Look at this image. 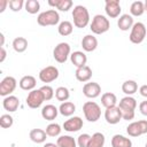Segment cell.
I'll list each match as a JSON object with an SVG mask.
<instances>
[{
    "instance_id": "4",
    "label": "cell",
    "mask_w": 147,
    "mask_h": 147,
    "mask_svg": "<svg viewBox=\"0 0 147 147\" xmlns=\"http://www.w3.org/2000/svg\"><path fill=\"white\" fill-rule=\"evenodd\" d=\"M83 113L88 122H96L101 117V108L94 101H86L83 105Z\"/></svg>"
},
{
    "instance_id": "18",
    "label": "cell",
    "mask_w": 147,
    "mask_h": 147,
    "mask_svg": "<svg viewBox=\"0 0 147 147\" xmlns=\"http://www.w3.org/2000/svg\"><path fill=\"white\" fill-rule=\"evenodd\" d=\"M134 22H133V17L129 14H123L119 16L118 21H117V26L119 30L122 31H129L130 29H132Z\"/></svg>"
},
{
    "instance_id": "24",
    "label": "cell",
    "mask_w": 147,
    "mask_h": 147,
    "mask_svg": "<svg viewBox=\"0 0 147 147\" xmlns=\"http://www.w3.org/2000/svg\"><path fill=\"white\" fill-rule=\"evenodd\" d=\"M76 111V106L74 102L71 101H65V102H62L59 107V113L62 115V116H65V117H70L74 115V113Z\"/></svg>"
},
{
    "instance_id": "45",
    "label": "cell",
    "mask_w": 147,
    "mask_h": 147,
    "mask_svg": "<svg viewBox=\"0 0 147 147\" xmlns=\"http://www.w3.org/2000/svg\"><path fill=\"white\" fill-rule=\"evenodd\" d=\"M6 56H7V52H6L5 47H1V48H0V62H1V63L5 61Z\"/></svg>"
},
{
    "instance_id": "5",
    "label": "cell",
    "mask_w": 147,
    "mask_h": 147,
    "mask_svg": "<svg viewBox=\"0 0 147 147\" xmlns=\"http://www.w3.org/2000/svg\"><path fill=\"white\" fill-rule=\"evenodd\" d=\"M146 33H147V30H146L145 24L141 22H137L133 24V26L131 29L129 39L132 44H141L145 40Z\"/></svg>"
},
{
    "instance_id": "39",
    "label": "cell",
    "mask_w": 147,
    "mask_h": 147,
    "mask_svg": "<svg viewBox=\"0 0 147 147\" xmlns=\"http://www.w3.org/2000/svg\"><path fill=\"white\" fill-rule=\"evenodd\" d=\"M90 139H91V136L88 133L79 134V137L77 138V146L78 147H87L88 142H90Z\"/></svg>"
},
{
    "instance_id": "17",
    "label": "cell",
    "mask_w": 147,
    "mask_h": 147,
    "mask_svg": "<svg viewBox=\"0 0 147 147\" xmlns=\"http://www.w3.org/2000/svg\"><path fill=\"white\" fill-rule=\"evenodd\" d=\"M82 47L85 52H93L98 47V39L93 34H86L82 39Z\"/></svg>"
},
{
    "instance_id": "44",
    "label": "cell",
    "mask_w": 147,
    "mask_h": 147,
    "mask_svg": "<svg viewBox=\"0 0 147 147\" xmlns=\"http://www.w3.org/2000/svg\"><path fill=\"white\" fill-rule=\"evenodd\" d=\"M9 5V1L7 0H0V13H3L6 7Z\"/></svg>"
},
{
    "instance_id": "42",
    "label": "cell",
    "mask_w": 147,
    "mask_h": 147,
    "mask_svg": "<svg viewBox=\"0 0 147 147\" xmlns=\"http://www.w3.org/2000/svg\"><path fill=\"white\" fill-rule=\"evenodd\" d=\"M139 110L144 116H147V101H142L139 105Z\"/></svg>"
},
{
    "instance_id": "35",
    "label": "cell",
    "mask_w": 147,
    "mask_h": 147,
    "mask_svg": "<svg viewBox=\"0 0 147 147\" xmlns=\"http://www.w3.org/2000/svg\"><path fill=\"white\" fill-rule=\"evenodd\" d=\"M24 8L29 14H37L40 9V3L38 0H26Z\"/></svg>"
},
{
    "instance_id": "8",
    "label": "cell",
    "mask_w": 147,
    "mask_h": 147,
    "mask_svg": "<svg viewBox=\"0 0 147 147\" xmlns=\"http://www.w3.org/2000/svg\"><path fill=\"white\" fill-rule=\"evenodd\" d=\"M44 101H45V98H44L42 92L40 91V88L30 91L29 94H28V96H26V105L31 109L39 108L42 105Z\"/></svg>"
},
{
    "instance_id": "15",
    "label": "cell",
    "mask_w": 147,
    "mask_h": 147,
    "mask_svg": "<svg viewBox=\"0 0 147 147\" xmlns=\"http://www.w3.org/2000/svg\"><path fill=\"white\" fill-rule=\"evenodd\" d=\"M2 107L9 113H14L20 107V99L15 95H8L2 100Z\"/></svg>"
},
{
    "instance_id": "19",
    "label": "cell",
    "mask_w": 147,
    "mask_h": 147,
    "mask_svg": "<svg viewBox=\"0 0 147 147\" xmlns=\"http://www.w3.org/2000/svg\"><path fill=\"white\" fill-rule=\"evenodd\" d=\"M70 61H71V63H72L76 68H80V67L86 65L87 56H86V54H85L84 52L76 51V52L71 53V55H70Z\"/></svg>"
},
{
    "instance_id": "7",
    "label": "cell",
    "mask_w": 147,
    "mask_h": 147,
    "mask_svg": "<svg viewBox=\"0 0 147 147\" xmlns=\"http://www.w3.org/2000/svg\"><path fill=\"white\" fill-rule=\"evenodd\" d=\"M126 132L130 137H139L141 134L147 133V121L141 119L130 123L126 127Z\"/></svg>"
},
{
    "instance_id": "11",
    "label": "cell",
    "mask_w": 147,
    "mask_h": 147,
    "mask_svg": "<svg viewBox=\"0 0 147 147\" xmlns=\"http://www.w3.org/2000/svg\"><path fill=\"white\" fill-rule=\"evenodd\" d=\"M105 119L108 124H117L119 123V121L122 119V111L119 109L118 106L115 107H110V108H106L105 111Z\"/></svg>"
},
{
    "instance_id": "49",
    "label": "cell",
    "mask_w": 147,
    "mask_h": 147,
    "mask_svg": "<svg viewBox=\"0 0 147 147\" xmlns=\"http://www.w3.org/2000/svg\"><path fill=\"white\" fill-rule=\"evenodd\" d=\"M145 147H147V141H146V145H145Z\"/></svg>"
},
{
    "instance_id": "6",
    "label": "cell",
    "mask_w": 147,
    "mask_h": 147,
    "mask_svg": "<svg viewBox=\"0 0 147 147\" xmlns=\"http://www.w3.org/2000/svg\"><path fill=\"white\" fill-rule=\"evenodd\" d=\"M71 47L68 42H60L53 49V57L59 63H64L68 57L71 55Z\"/></svg>"
},
{
    "instance_id": "1",
    "label": "cell",
    "mask_w": 147,
    "mask_h": 147,
    "mask_svg": "<svg viewBox=\"0 0 147 147\" xmlns=\"http://www.w3.org/2000/svg\"><path fill=\"white\" fill-rule=\"evenodd\" d=\"M72 18H74V25L76 28L83 29L90 23V13L85 6L77 5L72 9Z\"/></svg>"
},
{
    "instance_id": "33",
    "label": "cell",
    "mask_w": 147,
    "mask_h": 147,
    "mask_svg": "<svg viewBox=\"0 0 147 147\" xmlns=\"http://www.w3.org/2000/svg\"><path fill=\"white\" fill-rule=\"evenodd\" d=\"M72 30H74V25L71 22L69 21H62L60 24H59V28H57V32L59 34L63 36V37H67L69 34L72 33Z\"/></svg>"
},
{
    "instance_id": "36",
    "label": "cell",
    "mask_w": 147,
    "mask_h": 147,
    "mask_svg": "<svg viewBox=\"0 0 147 147\" xmlns=\"http://www.w3.org/2000/svg\"><path fill=\"white\" fill-rule=\"evenodd\" d=\"M45 131H46V133H47L48 137H57V136H60L62 129H61L60 124H57V123H51V124H48L46 126V130Z\"/></svg>"
},
{
    "instance_id": "26",
    "label": "cell",
    "mask_w": 147,
    "mask_h": 147,
    "mask_svg": "<svg viewBox=\"0 0 147 147\" xmlns=\"http://www.w3.org/2000/svg\"><path fill=\"white\" fill-rule=\"evenodd\" d=\"M117 103V98L114 93L111 92H106L101 95V105L105 108H110V107H115Z\"/></svg>"
},
{
    "instance_id": "3",
    "label": "cell",
    "mask_w": 147,
    "mask_h": 147,
    "mask_svg": "<svg viewBox=\"0 0 147 147\" xmlns=\"http://www.w3.org/2000/svg\"><path fill=\"white\" fill-rule=\"evenodd\" d=\"M60 22V15L55 9H48L40 13L37 17V23L41 26L56 25Z\"/></svg>"
},
{
    "instance_id": "41",
    "label": "cell",
    "mask_w": 147,
    "mask_h": 147,
    "mask_svg": "<svg viewBox=\"0 0 147 147\" xmlns=\"http://www.w3.org/2000/svg\"><path fill=\"white\" fill-rule=\"evenodd\" d=\"M121 111H122V119H125V121H131L136 116L134 110H131V109H121Z\"/></svg>"
},
{
    "instance_id": "20",
    "label": "cell",
    "mask_w": 147,
    "mask_h": 147,
    "mask_svg": "<svg viewBox=\"0 0 147 147\" xmlns=\"http://www.w3.org/2000/svg\"><path fill=\"white\" fill-rule=\"evenodd\" d=\"M59 114V109L54 105H46L41 108V117L46 121H54Z\"/></svg>"
},
{
    "instance_id": "16",
    "label": "cell",
    "mask_w": 147,
    "mask_h": 147,
    "mask_svg": "<svg viewBox=\"0 0 147 147\" xmlns=\"http://www.w3.org/2000/svg\"><path fill=\"white\" fill-rule=\"evenodd\" d=\"M92 75H93L92 74V69L88 65H84V67L77 68L76 72H75L76 79L78 82H82V83H87L92 78Z\"/></svg>"
},
{
    "instance_id": "14",
    "label": "cell",
    "mask_w": 147,
    "mask_h": 147,
    "mask_svg": "<svg viewBox=\"0 0 147 147\" xmlns=\"http://www.w3.org/2000/svg\"><path fill=\"white\" fill-rule=\"evenodd\" d=\"M84 123L79 116H74L63 123V129L68 132H77L83 127Z\"/></svg>"
},
{
    "instance_id": "46",
    "label": "cell",
    "mask_w": 147,
    "mask_h": 147,
    "mask_svg": "<svg viewBox=\"0 0 147 147\" xmlns=\"http://www.w3.org/2000/svg\"><path fill=\"white\" fill-rule=\"evenodd\" d=\"M44 147H59L56 144H53V142H46L44 145Z\"/></svg>"
},
{
    "instance_id": "32",
    "label": "cell",
    "mask_w": 147,
    "mask_h": 147,
    "mask_svg": "<svg viewBox=\"0 0 147 147\" xmlns=\"http://www.w3.org/2000/svg\"><path fill=\"white\" fill-rule=\"evenodd\" d=\"M145 11V3L142 1H133L130 6L131 16H141Z\"/></svg>"
},
{
    "instance_id": "12",
    "label": "cell",
    "mask_w": 147,
    "mask_h": 147,
    "mask_svg": "<svg viewBox=\"0 0 147 147\" xmlns=\"http://www.w3.org/2000/svg\"><path fill=\"white\" fill-rule=\"evenodd\" d=\"M121 3L119 0H106L105 2V11L108 17L116 18L121 14Z\"/></svg>"
},
{
    "instance_id": "23",
    "label": "cell",
    "mask_w": 147,
    "mask_h": 147,
    "mask_svg": "<svg viewBox=\"0 0 147 147\" xmlns=\"http://www.w3.org/2000/svg\"><path fill=\"white\" fill-rule=\"evenodd\" d=\"M31 141L36 142V144H42L46 141V137H47V133L45 130L42 129H32L30 131V134H29Z\"/></svg>"
},
{
    "instance_id": "43",
    "label": "cell",
    "mask_w": 147,
    "mask_h": 147,
    "mask_svg": "<svg viewBox=\"0 0 147 147\" xmlns=\"http://www.w3.org/2000/svg\"><path fill=\"white\" fill-rule=\"evenodd\" d=\"M139 93H140L142 96L147 98V84H145V85H141V86L139 87Z\"/></svg>"
},
{
    "instance_id": "25",
    "label": "cell",
    "mask_w": 147,
    "mask_h": 147,
    "mask_svg": "<svg viewBox=\"0 0 147 147\" xmlns=\"http://www.w3.org/2000/svg\"><path fill=\"white\" fill-rule=\"evenodd\" d=\"M48 5L52 7H55L61 11H68L72 7V1L71 0H49Z\"/></svg>"
},
{
    "instance_id": "2",
    "label": "cell",
    "mask_w": 147,
    "mask_h": 147,
    "mask_svg": "<svg viewBox=\"0 0 147 147\" xmlns=\"http://www.w3.org/2000/svg\"><path fill=\"white\" fill-rule=\"evenodd\" d=\"M109 28H110L109 20L101 14L95 15L92 18V22L90 24V29L94 34H102V33L107 32L109 30Z\"/></svg>"
},
{
    "instance_id": "48",
    "label": "cell",
    "mask_w": 147,
    "mask_h": 147,
    "mask_svg": "<svg viewBox=\"0 0 147 147\" xmlns=\"http://www.w3.org/2000/svg\"><path fill=\"white\" fill-rule=\"evenodd\" d=\"M144 3H145V10H146V11H147V0H146V1H145V2H144Z\"/></svg>"
},
{
    "instance_id": "34",
    "label": "cell",
    "mask_w": 147,
    "mask_h": 147,
    "mask_svg": "<svg viewBox=\"0 0 147 147\" xmlns=\"http://www.w3.org/2000/svg\"><path fill=\"white\" fill-rule=\"evenodd\" d=\"M55 98L61 101V102H65L68 101V99L70 98V92L67 87L64 86H59L56 90H55Z\"/></svg>"
},
{
    "instance_id": "30",
    "label": "cell",
    "mask_w": 147,
    "mask_h": 147,
    "mask_svg": "<svg viewBox=\"0 0 147 147\" xmlns=\"http://www.w3.org/2000/svg\"><path fill=\"white\" fill-rule=\"evenodd\" d=\"M122 91L126 94V95H132L134 94L137 91H138V84L136 80H132V79H129V80H125L123 84H122Z\"/></svg>"
},
{
    "instance_id": "47",
    "label": "cell",
    "mask_w": 147,
    "mask_h": 147,
    "mask_svg": "<svg viewBox=\"0 0 147 147\" xmlns=\"http://www.w3.org/2000/svg\"><path fill=\"white\" fill-rule=\"evenodd\" d=\"M0 38H1V44H0V46L3 47V42H5V36H3V33H0Z\"/></svg>"
},
{
    "instance_id": "13",
    "label": "cell",
    "mask_w": 147,
    "mask_h": 147,
    "mask_svg": "<svg viewBox=\"0 0 147 147\" xmlns=\"http://www.w3.org/2000/svg\"><path fill=\"white\" fill-rule=\"evenodd\" d=\"M83 94L86 98H90V99L98 98L101 94V86L95 82L85 83L84 86H83Z\"/></svg>"
},
{
    "instance_id": "9",
    "label": "cell",
    "mask_w": 147,
    "mask_h": 147,
    "mask_svg": "<svg viewBox=\"0 0 147 147\" xmlns=\"http://www.w3.org/2000/svg\"><path fill=\"white\" fill-rule=\"evenodd\" d=\"M59 77V69L54 65H47L39 71V79L42 83H52Z\"/></svg>"
},
{
    "instance_id": "37",
    "label": "cell",
    "mask_w": 147,
    "mask_h": 147,
    "mask_svg": "<svg viewBox=\"0 0 147 147\" xmlns=\"http://www.w3.org/2000/svg\"><path fill=\"white\" fill-rule=\"evenodd\" d=\"M14 124V118L9 114H3L0 116V126L2 129H9Z\"/></svg>"
},
{
    "instance_id": "22",
    "label": "cell",
    "mask_w": 147,
    "mask_h": 147,
    "mask_svg": "<svg viewBox=\"0 0 147 147\" xmlns=\"http://www.w3.org/2000/svg\"><path fill=\"white\" fill-rule=\"evenodd\" d=\"M111 147H132V141L122 134H115L111 138Z\"/></svg>"
},
{
    "instance_id": "40",
    "label": "cell",
    "mask_w": 147,
    "mask_h": 147,
    "mask_svg": "<svg viewBox=\"0 0 147 147\" xmlns=\"http://www.w3.org/2000/svg\"><path fill=\"white\" fill-rule=\"evenodd\" d=\"M25 5V1L23 0H10L9 1V8L13 10V11H20Z\"/></svg>"
},
{
    "instance_id": "21",
    "label": "cell",
    "mask_w": 147,
    "mask_h": 147,
    "mask_svg": "<svg viewBox=\"0 0 147 147\" xmlns=\"http://www.w3.org/2000/svg\"><path fill=\"white\" fill-rule=\"evenodd\" d=\"M20 87L24 91H32L34 90L36 85H37V80L33 76L31 75H26V76H23L21 79H20V83H18Z\"/></svg>"
},
{
    "instance_id": "27",
    "label": "cell",
    "mask_w": 147,
    "mask_h": 147,
    "mask_svg": "<svg viewBox=\"0 0 147 147\" xmlns=\"http://www.w3.org/2000/svg\"><path fill=\"white\" fill-rule=\"evenodd\" d=\"M118 107H119V109L136 110V108H137V100L134 98H132L131 95H126V96H124V98L121 99Z\"/></svg>"
},
{
    "instance_id": "38",
    "label": "cell",
    "mask_w": 147,
    "mask_h": 147,
    "mask_svg": "<svg viewBox=\"0 0 147 147\" xmlns=\"http://www.w3.org/2000/svg\"><path fill=\"white\" fill-rule=\"evenodd\" d=\"M40 91L42 92V95H44V98H45V101L51 100V99L55 95V92H54L53 87L49 86V85H44V86H41V87H40Z\"/></svg>"
},
{
    "instance_id": "10",
    "label": "cell",
    "mask_w": 147,
    "mask_h": 147,
    "mask_svg": "<svg viewBox=\"0 0 147 147\" xmlns=\"http://www.w3.org/2000/svg\"><path fill=\"white\" fill-rule=\"evenodd\" d=\"M16 86H17V82L14 77H11V76L5 77L0 83V95H2L5 98L8 95H11V93L15 91Z\"/></svg>"
},
{
    "instance_id": "29",
    "label": "cell",
    "mask_w": 147,
    "mask_h": 147,
    "mask_svg": "<svg viewBox=\"0 0 147 147\" xmlns=\"http://www.w3.org/2000/svg\"><path fill=\"white\" fill-rule=\"evenodd\" d=\"M59 147H77V141L71 136H60L56 140Z\"/></svg>"
},
{
    "instance_id": "31",
    "label": "cell",
    "mask_w": 147,
    "mask_h": 147,
    "mask_svg": "<svg viewBox=\"0 0 147 147\" xmlns=\"http://www.w3.org/2000/svg\"><path fill=\"white\" fill-rule=\"evenodd\" d=\"M13 48L17 53H23L28 48V40L24 37H16L13 40Z\"/></svg>"
},
{
    "instance_id": "28",
    "label": "cell",
    "mask_w": 147,
    "mask_h": 147,
    "mask_svg": "<svg viewBox=\"0 0 147 147\" xmlns=\"http://www.w3.org/2000/svg\"><path fill=\"white\" fill-rule=\"evenodd\" d=\"M105 141H106V138H105L103 133L95 132L91 136V139H90V142H88L87 147H103Z\"/></svg>"
}]
</instances>
